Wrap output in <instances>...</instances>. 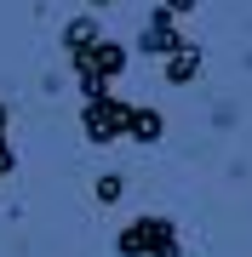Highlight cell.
<instances>
[{
	"mask_svg": "<svg viewBox=\"0 0 252 257\" xmlns=\"http://www.w3.org/2000/svg\"><path fill=\"white\" fill-rule=\"evenodd\" d=\"M115 251L121 257H184V234L172 217H138L115 234Z\"/></svg>",
	"mask_w": 252,
	"mask_h": 257,
	"instance_id": "1",
	"label": "cell"
},
{
	"mask_svg": "<svg viewBox=\"0 0 252 257\" xmlns=\"http://www.w3.org/2000/svg\"><path fill=\"white\" fill-rule=\"evenodd\" d=\"M126 46L121 40H98L92 52H80V57H69L75 63V86H80V97H98V92H109L115 80L126 74Z\"/></svg>",
	"mask_w": 252,
	"mask_h": 257,
	"instance_id": "2",
	"label": "cell"
},
{
	"mask_svg": "<svg viewBox=\"0 0 252 257\" xmlns=\"http://www.w3.org/2000/svg\"><path fill=\"white\" fill-rule=\"evenodd\" d=\"M126 114H132V103L98 92V97H86V109H80V132L92 143H115V138H126Z\"/></svg>",
	"mask_w": 252,
	"mask_h": 257,
	"instance_id": "3",
	"label": "cell"
},
{
	"mask_svg": "<svg viewBox=\"0 0 252 257\" xmlns=\"http://www.w3.org/2000/svg\"><path fill=\"white\" fill-rule=\"evenodd\" d=\"M178 46H184V29H178V18H172L166 6H155L149 23L138 29V52H143V57H172Z\"/></svg>",
	"mask_w": 252,
	"mask_h": 257,
	"instance_id": "4",
	"label": "cell"
},
{
	"mask_svg": "<svg viewBox=\"0 0 252 257\" xmlns=\"http://www.w3.org/2000/svg\"><path fill=\"white\" fill-rule=\"evenodd\" d=\"M98 40H103V23L92 18V12H86V18H69V23H63V52H69V57L92 52Z\"/></svg>",
	"mask_w": 252,
	"mask_h": 257,
	"instance_id": "5",
	"label": "cell"
},
{
	"mask_svg": "<svg viewBox=\"0 0 252 257\" xmlns=\"http://www.w3.org/2000/svg\"><path fill=\"white\" fill-rule=\"evenodd\" d=\"M126 138H132V143H160V138H166V120H160V109L132 103V114H126Z\"/></svg>",
	"mask_w": 252,
	"mask_h": 257,
	"instance_id": "6",
	"label": "cell"
},
{
	"mask_svg": "<svg viewBox=\"0 0 252 257\" xmlns=\"http://www.w3.org/2000/svg\"><path fill=\"white\" fill-rule=\"evenodd\" d=\"M195 74H201V46H189V40H184V46L166 57V86H189Z\"/></svg>",
	"mask_w": 252,
	"mask_h": 257,
	"instance_id": "7",
	"label": "cell"
},
{
	"mask_svg": "<svg viewBox=\"0 0 252 257\" xmlns=\"http://www.w3.org/2000/svg\"><path fill=\"white\" fill-rule=\"evenodd\" d=\"M92 194H98V206H115V200H121V194H126V177H121V172H103Z\"/></svg>",
	"mask_w": 252,
	"mask_h": 257,
	"instance_id": "8",
	"label": "cell"
},
{
	"mask_svg": "<svg viewBox=\"0 0 252 257\" xmlns=\"http://www.w3.org/2000/svg\"><path fill=\"white\" fill-rule=\"evenodd\" d=\"M12 172V143H6V103H0V177Z\"/></svg>",
	"mask_w": 252,
	"mask_h": 257,
	"instance_id": "9",
	"label": "cell"
},
{
	"mask_svg": "<svg viewBox=\"0 0 252 257\" xmlns=\"http://www.w3.org/2000/svg\"><path fill=\"white\" fill-rule=\"evenodd\" d=\"M160 6H166V12H172V18H178V23H184V18H189V12H195V0H160Z\"/></svg>",
	"mask_w": 252,
	"mask_h": 257,
	"instance_id": "10",
	"label": "cell"
},
{
	"mask_svg": "<svg viewBox=\"0 0 252 257\" xmlns=\"http://www.w3.org/2000/svg\"><path fill=\"white\" fill-rule=\"evenodd\" d=\"M86 6H109V0H86Z\"/></svg>",
	"mask_w": 252,
	"mask_h": 257,
	"instance_id": "11",
	"label": "cell"
}]
</instances>
